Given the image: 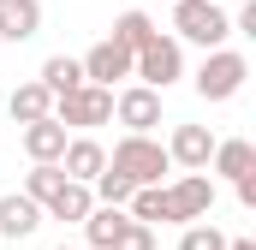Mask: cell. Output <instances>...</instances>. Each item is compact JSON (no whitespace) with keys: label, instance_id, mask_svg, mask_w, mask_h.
Masks as SVG:
<instances>
[{"label":"cell","instance_id":"25","mask_svg":"<svg viewBox=\"0 0 256 250\" xmlns=\"http://www.w3.org/2000/svg\"><path fill=\"white\" fill-rule=\"evenodd\" d=\"M226 250H256V244H250V238H226Z\"/></svg>","mask_w":256,"mask_h":250},{"label":"cell","instance_id":"21","mask_svg":"<svg viewBox=\"0 0 256 250\" xmlns=\"http://www.w3.org/2000/svg\"><path fill=\"white\" fill-rule=\"evenodd\" d=\"M66 185L60 161H30V173H24V196H36V202H48L54 190Z\"/></svg>","mask_w":256,"mask_h":250},{"label":"cell","instance_id":"16","mask_svg":"<svg viewBox=\"0 0 256 250\" xmlns=\"http://www.w3.org/2000/svg\"><path fill=\"white\" fill-rule=\"evenodd\" d=\"M90 208H96V190L84 185V179H66V185L42 202V214H48V220H84Z\"/></svg>","mask_w":256,"mask_h":250},{"label":"cell","instance_id":"23","mask_svg":"<svg viewBox=\"0 0 256 250\" xmlns=\"http://www.w3.org/2000/svg\"><path fill=\"white\" fill-rule=\"evenodd\" d=\"M114 250H155V226L126 220V232H120V244H114Z\"/></svg>","mask_w":256,"mask_h":250},{"label":"cell","instance_id":"2","mask_svg":"<svg viewBox=\"0 0 256 250\" xmlns=\"http://www.w3.org/2000/svg\"><path fill=\"white\" fill-rule=\"evenodd\" d=\"M131 78H137V84H149V90H173V84L185 78V42L155 30V36L131 54Z\"/></svg>","mask_w":256,"mask_h":250},{"label":"cell","instance_id":"14","mask_svg":"<svg viewBox=\"0 0 256 250\" xmlns=\"http://www.w3.org/2000/svg\"><path fill=\"white\" fill-rule=\"evenodd\" d=\"M66 137H72V131H66L54 114H42V120H30V125H24V155H30V161H60Z\"/></svg>","mask_w":256,"mask_h":250},{"label":"cell","instance_id":"22","mask_svg":"<svg viewBox=\"0 0 256 250\" xmlns=\"http://www.w3.org/2000/svg\"><path fill=\"white\" fill-rule=\"evenodd\" d=\"M179 250H226V232H220L214 220H208V226H202V220H185V232H179Z\"/></svg>","mask_w":256,"mask_h":250},{"label":"cell","instance_id":"8","mask_svg":"<svg viewBox=\"0 0 256 250\" xmlns=\"http://www.w3.org/2000/svg\"><path fill=\"white\" fill-rule=\"evenodd\" d=\"M208 149H214V131L208 125H173V137H167V161L185 167V173L208 167Z\"/></svg>","mask_w":256,"mask_h":250},{"label":"cell","instance_id":"15","mask_svg":"<svg viewBox=\"0 0 256 250\" xmlns=\"http://www.w3.org/2000/svg\"><path fill=\"white\" fill-rule=\"evenodd\" d=\"M42 30V0H0V42H30Z\"/></svg>","mask_w":256,"mask_h":250},{"label":"cell","instance_id":"4","mask_svg":"<svg viewBox=\"0 0 256 250\" xmlns=\"http://www.w3.org/2000/svg\"><path fill=\"white\" fill-rule=\"evenodd\" d=\"M173 36L196 48H220L232 36V18L220 12V0H173Z\"/></svg>","mask_w":256,"mask_h":250},{"label":"cell","instance_id":"6","mask_svg":"<svg viewBox=\"0 0 256 250\" xmlns=\"http://www.w3.org/2000/svg\"><path fill=\"white\" fill-rule=\"evenodd\" d=\"M167 196H173L179 226H185V220H208V208H214V173H208V167L179 173V185H167Z\"/></svg>","mask_w":256,"mask_h":250},{"label":"cell","instance_id":"13","mask_svg":"<svg viewBox=\"0 0 256 250\" xmlns=\"http://www.w3.org/2000/svg\"><path fill=\"white\" fill-rule=\"evenodd\" d=\"M126 220H131V214L120 208V202H96L78 226H84V238H90L96 250H114V244H120V232H126Z\"/></svg>","mask_w":256,"mask_h":250},{"label":"cell","instance_id":"19","mask_svg":"<svg viewBox=\"0 0 256 250\" xmlns=\"http://www.w3.org/2000/svg\"><path fill=\"white\" fill-rule=\"evenodd\" d=\"M42 84L66 96V90H78L84 84V60H72V54H54V60H42Z\"/></svg>","mask_w":256,"mask_h":250},{"label":"cell","instance_id":"1","mask_svg":"<svg viewBox=\"0 0 256 250\" xmlns=\"http://www.w3.org/2000/svg\"><path fill=\"white\" fill-rule=\"evenodd\" d=\"M108 167H114L120 179H131V185H161V173H173V161H167V143H155L149 131H126V137L114 143Z\"/></svg>","mask_w":256,"mask_h":250},{"label":"cell","instance_id":"20","mask_svg":"<svg viewBox=\"0 0 256 250\" xmlns=\"http://www.w3.org/2000/svg\"><path fill=\"white\" fill-rule=\"evenodd\" d=\"M149 36H155L149 12H137V6H131V12H120V18H114V42H120V48H131V54H137Z\"/></svg>","mask_w":256,"mask_h":250},{"label":"cell","instance_id":"17","mask_svg":"<svg viewBox=\"0 0 256 250\" xmlns=\"http://www.w3.org/2000/svg\"><path fill=\"white\" fill-rule=\"evenodd\" d=\"M208 167L220 173V179H238V173H250L256 167V149L244 137H214V149H208Z\"/></svg>","mask_w":256,"mask_h":250},{"label":"cell","instance_id":"26","mask_svg":"<svg viewBox=\"0 0 256 250\" xmlns=\"http://www.w3.org/2000/svg\"><path fill=\"white\" fill-rule=\"evenodd\" d=\"M60 250H72V244H60Z\"/></svg>","mask_w":256,"mask_h":250},{"label":"cell","instance_id":"3","mask_svg":"<svg viewBox=\"0 0 256 250\" xmlns=\"http://www.w3.org/2000/svg\"><path fill=\"white\" fill-rule=\"evenodd\" d=\"M244 78H250V60H244V54H238V48H226V42H220V48H208V54H202V66H196V96H202V102H232V96H238V90H244Z\"/></svg>","mask_w":256,"mask_h":250},{"label":"cell","instance_id":"18","mask_svg":"<svg viewBox=\"0 0 256 250\" xmlns=\"http://www.w3.org/2000/svg\"><path fill=\"white\" fill-rule=\"evenodd\" d=\"M6 108H12V120H18V125H30V120H42V114H54V90H48L42 78H30V84L12 90Z\"/></svg>","mask_w":256,"mask_h":250},{"label":"cell","instance_id":"12","mask_svg":"<svg viewBox=\"0 0 256 250\" xmlns=\"http://www.w3.org/2000/svg\"><path fill=\"white\" fill-rule=\"evenodd\" d=\"M36 226H42V202L36 196H24V190L0 196V238H30Z\"/></svg>","mask_w":256,"mask_h":250},{"label":"cell","instance_id":"24","mask_svg":"<svg viewBox=\"0 0 256 250\" xmlns=\"http://www.w3.org/2000/svg\"><path fill=\"white\" fill-rule=\"evenodd\" d=\"M232 30H238V36H256V0H250V6H238V18H232Z\"/></svg>","mask_w":256,"mask_h":250},{"label":"cell","instance_id":"7","mask_svg":"<svg viewBox=\"0 0 256 250\" xmlns=\"http://www.w3.org/2000/svg\"><path fill=\"white\" fill-rule=\"evenodd\" d=\"M114 120L126 125V131H155V125H161V90L126 84V90L114 96Z\"/></svg>","mask_w":256,"mask_h":250},{"label":"cell","instance_id":"11","mask_svg":"<svg viewBox=\"0 0 256 250\" xmlns=\"http://www.w3.org/2000/svg\"><path fill=\"white\" fill-rule=\"evenodd\" d=\"M102 167H108V149H102L96 137H66V149H60V173L66 179H84V185H90Z\"/></svg>","mask_w":256,"mask_h":250},{"label":"cell","instance_id":"9","mask_svg":"<svg viewBox=\"0 0 256 250\" xmlns=\"http://www.w3.org/2000/svg\"><path fill=\"white\" fill-rule=\"evenodd\" d=\"M84 78H90V84H108V90H114L120 78H131V48H120L114 36H108V42H96V48L84 54Z\"/></svg>","mask_w":256,"mask_h":250},{"label":"cell","instance_id":"10","mask_svg":"<svg viewBox=\"0 0 256 250\" xmlns=\"http://www.w3.org/2000/svg\"><path fill=\"white\" fill-rule=\"evenodd\" d=\"M126 214H131V220H143V226H179L167 185H137V190L126 196Z\"/></svg>","mask_w":256,"mask_h":250},{"label":"cell","instance_id":"5","mask_svg":"<svg viewBox=\"0 0 256 250\" xmlns=\"http://www.w3.org/2000/svg\"><path fill=\"white\" fill-rule=\"evenodd\" d=\"M54 120H60L66 131H96V125H108V120H114V90L84 78L78 90L54 96Z\"/></svg>","mask_w":256,"mask_h":250}]
</instances>
